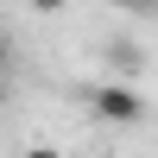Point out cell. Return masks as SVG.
I'll return each mask as SVG.
<instances>
[{
	"mask_svg": "<svg viewBox=\"0 0 158 158\" xmlns=\"http://www.w3.org/2000/svg\"><path fill=\"white\" fill-rule=\"evenodd\" d=\"M0 101H6V76H0Z\"/></svg>",
	"mask_w": 158,
	"mask_h": 158,
	"instance_id": "8992f818",
	"label": "cell"
},
{
	"mask_svg": "<svg viewBox=\"0 0 158 158\" xmlns=\"http://www.w3.org/2000/svg\"><path fill=\"white\" fill-rule=\"evenodd\" d=\"M0 63H6V38H0Z\"/></svg>",
	"mask_w": 158,
	"mask_h": 158,
	"instance_id": "52a82bcc",
	"label": "cell"
},
{
	"mask_svg": "<svg viewBox=\"0 0 158 158\" xmlns=\"http://www.w3.org/2000/svg\"><path fill=\"white\" fill-rule=\"evenodd\" d=\"M19 158H63V152H57V146H25Z\"/></svg>",
	"mask_w": 158,
	"mask_h": 158,
	"instance_id": "277c9868",
	"label": "cell"
},
{
	"mask_svg": "<svg viewBox=\"0 0 158 158\" xmlns=\"http://www.w3.org/2000/svg\"><path fill=\"white\" fill-rule=\"evenodd\" d=\"M114 6H120V13H133V19H152V13H158V0H114Z\"/></svg>",
	"mask_w": 158,
	"mask_h": 158,
	"instance_id": "3957f363",
	"label": "cell"
},
{
	"mask_svg": "<svg viewBox=\"0 0 158 158\" xmlns=\"http://www.w3.org/2000/svg\"><path fill=\"white\" fill-rule=\"evenodd\" d=\"M32 6H38V13H57V6H63V0H32Z\"/></svg>",
	"mask_w": 158,
	"mask_h": 158,
	"instance_id": "5b68a950",
	"label": "cell"
},
{
	"mask_svg": "<svg viewBox=\"0 0 158 158\" xmlns=\"http://www.w3.org/2000/svg\"><path fill=\"white\" fill-rule=\"evenodd\" d=\"M89 108H95L108 127H139V120H146V101H139L127 82H101L95 95H89Z\"/></svg>",
	"mask_w": 158,
	"mask_h": 158,
	"instance_id": "6da1fadb",
	"label": "cell"
},
{
	"mask_svg": "<svg viewBox=\"0 0 158 158\" xmlns=\"http://www.w3.org/2000/svg\"><path fill=\"white\" fill-rule=\"evenodd\" d=\"M108 63H114V76H139V63H146V51H139L133 38H114V44H108Z\"/></svg>",
	"mask_w": 158,
	"mask_h": 158,
	"instance_id": "7a4b0ae2",
	"label": "cell"
}]
</instances>
